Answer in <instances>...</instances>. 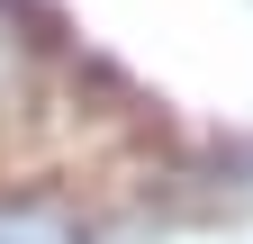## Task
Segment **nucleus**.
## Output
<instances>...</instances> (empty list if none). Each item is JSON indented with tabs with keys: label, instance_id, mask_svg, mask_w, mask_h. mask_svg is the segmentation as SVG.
<instances>
[{
	"label": "nucleus",
	"instance_id": "f257e3e1",
	"mask_svg": "<svg viewBox=\"0 0 253 244\" xmlns=\"http://www.w3.org/2000/svg\"><path fill=\"white\" fill-rule=\"evenodd\" d=\"M0 244H90V208L45 181H0Z\"/></svg>",
	"mask_w": 253,
	"mask_h": 244
}]
</instances>
